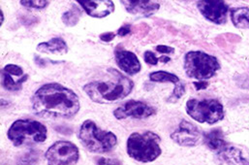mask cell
<instances>
[{"label": "cell", "mask_w": 249, "mask_h": 165, "mask_svg": "<svg viewBox=\"0 0 249 165\" xmlns=\"http://www.w3.org/2000/svg\"><path fill=\"white\" fill-rule=\"evenodd\" d=\"M96 165H123L122 162L118 159H112V158H102L97 157L95 159Z\"/></svg>", "instance_id": "cell-25"}, {"label": "cell", "mask_w": 249, "mask_h": 165, "mask_svg": "<svg viewBox=\"0 0 249 165\" xmlns=\"http://www.w3.org/2000/svg\"><path fill=\"white\" fill-rule=\"evenodd\" d=\"M115 57L120 69L127 75L133 76L142 70V64L138 56L133 52L117 48Z\"/></svg>", "instance_id": "cell-14"}, {"label": "cell", "mask_w": 249, "mask_h": 165, "mask_svg": "<svg viewBox=\"0 0 249 165\" xmlns=\"http://www.w3.org/2000/svg\"><path fill=\"white\" fill-rule=\"evenodd\" d=\"M183 67L187 77L200 82L213 78L221 66L215 56L201 51H191L184 55Z\"/></svg>", "instance_id": "cell-6"}, {"label": "cell", "mask_w": 249, "mask_h": 165, "mask_svg": "<svg viewBox=\"0 0 249 165\" xmlns=\"http://www.w3.org/2000/svg\"><path fill=\"white\" fill-rule=\"evenodd\" d=\"M196 6L201 15L207 20L218 25H222L227 22L229 7L225 1L201 0L197 1Z\"/></svg>", "instance_id": "cell-11"}, {"label": "cell", "mask_w": 249, "mask_h": 165, "mask_svg": "<svg viewBox=\"0 0 249 165\" xmlns=\"http://www.w3.org/2000/svg\"><path fill=\"white\" fill-rule=\"evenodd\" d=\"M78 138L84 148L93 154L109 153L118 145V137L116 134L101 129L91 120H87L83 123Z\"/></svg>", "instance_id": "cell-4"}, {"label": "cell", "mask_w": 249, "mask_h": 165, "mask_svg": "<svg viewBox=\"0 0 249 165\" xmlns=\"http://www.w3.org/2000/svg\"><path fill=\"white\" fill-rule=\"evenodd\" d=\"M185 94V85L184 83L181 81L180 83H178V85L175 86V89L173 91V92L171 93V95L167 98V102L168 103H175L177 102L178 99H180L183 95Z\"/></svg>", "instance_id": "cell-23"}, {"label": "cell", "mask_w": 249, "mask_h": 165, "mask_svg": "<svg viewBox=\"0 0 249 165\" xmlns=\"http://www.w3.org/2000/svg\"><path fill=\"white\" fill-rule=\"evenodd\" d=\"M31 105L36 116L51 120L72 119L81 109L78 95L58 83L39 88L31 97Z\"/></svg>", "instance_id": "cell-1"}, {"label": "cell", "mask_w": 249, "mask_h": 165, "mask_svg": "<svg viewBox=\"0 0 249 165\" xmlns=\"http://www.w3.org/2000/svg\"><path fill=\"white\" fill-rule=\"evenodd\" d=\"M40 157L41 153L39 151L31 149L18 156L16 159V165H37L40 162Z\"/></svg>", "instance_id": "cell-21"}, {"label": "cell", "mask_w": 249, "mask_h": 165, "mask_svg": "<svg viewBox=\"0 0 249 165\" xmlns=\"http://www.w3.org/2000/svg\"><path fill=\"white\" fill-rule=\"evenodd\" d=\"M121 2L124 6L125 10L129 14H132L135 16H142L144 18H149L160 9V4L155 1L125 0Z\"/></svg>", "instance_id": "cell-16"}, {"label": "cell", "mask_w": 249, "mask_h": 165, "mask_svg": "<svg viewBox=\"0 0 249 165\" xmlns=\"http://www.w3.org/2000/svg\"><path fill=\"white\" fill-rule=\"evenodd\" d=\"M170 137L181 147H196L202 142L203 133L194 124L183 120Z\"/></svg>", "instance_id": "cell-9"}, {"label": "cell", "mask_w": 249, "mask_h": 165, "mask_svg": "<svg viewBox=\"0 0 249 165\" xmlns=\"http://www.w3.org/2000/svg\"><path fill=\"white\" fill-rule=\"evenodd\" d=\"M78 4L86 11V13L96 18H103L114 13L115 3L111 0H79Z\"/></svg>", "instance_id": "cell-13"}, {"label": "cell", "mask_w": 249, "mask_h": 165, "mask_svg": "<svg viewBox=\"0 0 249 165\" xmlns=\"http://www.w3.org/2000/svg\"><path fill=\"white\" fill-rule=\"evenodd\" d=\"M160 142V136L152 131L134 132L127 139V154L139 163H152L162 154Z\"/></svg>", "instance_id": "cell-3"}, {"label": "cell", "mask_w": 249, "mask_h": 165, "mask_svg": "<svg viewBox=\"0 0 249 165\" xmlns=\"http://www.w3.org/2000/svg\"><path fill=\"white\" fill-rule=\"evenodd\" d=\"M116 36H117V34L115 32H105V33L100 34L99 38L101 41L109 43V42H112L116 38Z\"/></svg>", "instance_id": "cell-28"}, {"label": "cell", "mask_w": 249, "mask_h": 165, "mask_svg": "<svg viewBox=\"0 0 249 165\" xmlns=\"http://www.w3.org/2000/svg\"><path fill=\"white\" fill-rule=\"evenodd\" d=\"M155 50L158 53L164 54V55H172L175 53V49L173 47H169V46H165V45H158V46H156Z\"/></svg>", "instance_id": "cell-27"}, {"label": "cell", "mask_w": 249, "mask_h": 165, "mask_svg": "<svg viewBox=\"0 0 249 165\" xmlns=\"http://www.w3.org/2000/svg\"><path fill=\"white\" fill-rule=\"evenodd\" d=\"M36 50L43 54H50V55H63L68 53V45L67 43L59 37L52 38L47 42H42L37 45Z\"/></svg>", "instance_id": "cell-17"}, {"label": "cell", "mask_w": 249, "mask_h": 165, "mask_svg": "<svg viewBox=\"0 0 249 165\" xmlns=\"http://www.w3.org/2000/svg\"><path fill=\"white\" fill-rule=\"evenodd\" d=\"M159 60L162 61V62H164V63H166V62H169V61L171 60V58L168 57V56H162V57L159 58Z\"/></svg>", "instance_id": "cell-31"}, {"label": "cell", "mask_w": 249, "mask_h": 165, "mask_svg": "<svg viewBox=\"0 0 249 165\" xmlns=\"http://www.w3.org/2000/svg\"><path fill=\"white\" fill-rule=\"evenodd\" d=\"M19 3L24 8L35 10H43L47 8L50 4V2L47 0H21L19 1Z\"/></svg>", "instance_id": "cell-24"}, {"label": "cell", "mask_w": 249, "mask_h": 165, "mask_svg": "<svg viewBox=\"0 0 249 165\" xmlns=\"http://www.w3.org/2000/svg\"><path fill=\"white\" fill-rule=\"evenodd\" d=\"M149 80L154 83H171L175 86L181 82V80L175 74L168 71H154L149 74Z\"/></svg>", "instance_id": "cell-20"}, {"label": "cell", "mask_w": 249, "mask_h": 165, "mask_svg": "<svg viewBox=\"0 0 249 165\" xmlns=\"http://www.w3.org/2000/svg\"><path fill=\"white\" fill-rule=\"evenodd\" d=\"M48 165H75L80 160L78 147L70 141H57L45 154Z\"/></svg>", "instance_id": "cell-8"}, {"label": "cell", "mask_w": 249, "mask_h": 165, "mask_svg": "<svg viewBox=\"0 0 249 165\" xmlns=\"http://www.w3.org/2000/svg\"><path fill=\"white\" fill-rule=\"evenodd\" d=\"M185 108L187 115L200 124L215 125L225 117L224 107L216 99H189Z\"/></svg>", "instance_id": "cell-7"}, {"label": "cell", "mask_w": 249, "mask_h": 165, "mask_svg": "<svg viewBox=\"0 0 249 165\" xmlns=\"http://www.w3.org/2000/svg\"><path fill=\"white\" fill-rule=\"evenodd\" d=\"M82 17V11L76 6L73 5V7L65 12L62 15V21L66 26H75Z\"/></svg>", "instance_id": "cell-22"}, {"label": "cell", "mask_w": 249, "mask_h": 165, "mask_svg": "<svg viewBox=\"0 0 249 165\" xmlns=\"http://www.w3.org/2000/svg\"><path fill=\"white\" fill-rule=\"evenodd\" d=\"M214 162L217 165H249L243 152L231 145H226L220 151L214 153Z\"/></svg>", "instance_id": "cell-15"}, {"label": "cell", "mask_w": 249, "mask_h": 165, "mask_svg": "<svg viewBox=\"0 0 249 165\" xmlns=\"http://www.w3.org/2000/svg\"><path fill=\"white\" fill-rule=\"evenodd\" d=\"M108 72L111 76L108 81H95L84 86V92L95 103L110 104L121 101L134 89L133 81L122 72L114 68L108 69Z\"/></svg>", "instance_id": "cell-2"}, {"label": "cell", "mask_w": 249, "mask_h": 165, "mask_svg": "<svg viewBox=\"0 0 249 165\" xmlns=\"http://www.w3.org/2000/svg\"><path fill=\"white\" fill-rule=\"evenodd\" d=\"M28 80V75L16 64H7L1 71L2 87L8 92H18Z\"/></svg>", "instance_id": "cell-12"}, {"label": "cell", "mask_w": 249, "mask_h": 165, "mask_svg": "<svg viewBox=\"0 0 249 165\" xmlns=\"http://www.w3.org/2000/svg\"><path fill=\"white\" fill-rule=\"evenodd\" d=\"M143 59H144L145 63H147L149 65H152V66L157 65V63L159 61V58L151 51H145L143 53Z\"/></svg>", "instance_id": "cell-26"}, {"label": "cell", "mask_w": 249, "mask_h": 165, "mask_svg": "<svg viewBox=\"0 0 249 165\" xmlns=\"http://www.w3.org/2000/svg\"><path fill=\"white\" fill-rule=\"evenodd\" d=\"M7 135L15 147L33 146L46 141L48 129L38 121L20 119L12 124Z\"/></svg>", "instance_id": "cell-5"}, {"label": "cell", "mask_w": 249, "mask_h": 165, "mask_svg": "<svg viewBox=\"0 0 249 165\" xmlns=\"http://www.w3.org/2000/svg\"><path fill=\"white\" fill-rule=\"evenodd\" d=\"M193 85L197 91H202V90H206L209 87V82L208 81H200V82L196 81L193 83Z\"/></svg>", "instance_id": "cell-30"}, {"label": "cell", "mask_w": 249, "mask_h": 165, "mask_svg": "<svg viewBox=\"0 0 249 165\" xmlns=\"http://www.w3.org/2000/svg\"><path fill=\"white\" fill-rule=\"evenodd\" d=\"M231 19L235 27L240 29L249 28V7H239L232 9L230 12Z\"/></svg>", "instance_id": "cell-19"}, {"label": "cell", "mask_w": 249, "mask_h": 165, "mask_svg": "<svg viewBox=\"0 0 249 165\" xmlns=\"http://www.w3.org/2000/svg\"><path fill=\"white\" fill-rule=\"evenodd\" d=\"M203 141L205 145L213 153L220 151L227 145L224 135L220 129H213L203 134Z\"/></svg>", "instance_id": "cell-18"}, {"label": "cell", "mask_w": 249, "mask_h": 165, "mask_svg": "<svg viewBox=\"0 0 249 165\" xmlns=\"http://www.w3.org/2000/svg\"><path fill=\"white\" fill-rule=\"evenodd\" d=\"M4 13H3V11L2 10H0V25H2L3 24V22H4Z\"/></svg>", "instance_id": "cell-32"}, {"label": "cell", "mask_w": 249, "mask_h": 165, "mask_svg": "<svg viewBox=\"0 0 249 165\" xmlns=\"http://www.w3.org/2000/svg\"><path fill=\"white\" fill-rule=\"evenodd\" d=\"M131 33V25L130 24H124L123 26L120 27V29L118 30V35L124 37Z\"/></svg>", "instance_id": "cell-29"}, {"label": "cell", "mask_w": 249, "mask_h": 165, "mask_svg": "<svg viewBox=\"0 0 249 165\" xmlns=\"http://www.w3.org/2000/svg\"><path fill=\"white\" fill-rule=\"evenodd\" d=\"M156 113L157 110L145 102L129 100L114 111V116L118 120H125L128 118L143 120L154 116Z\"/></svg>", "instance_id": "cell-10"}]
</instances>
